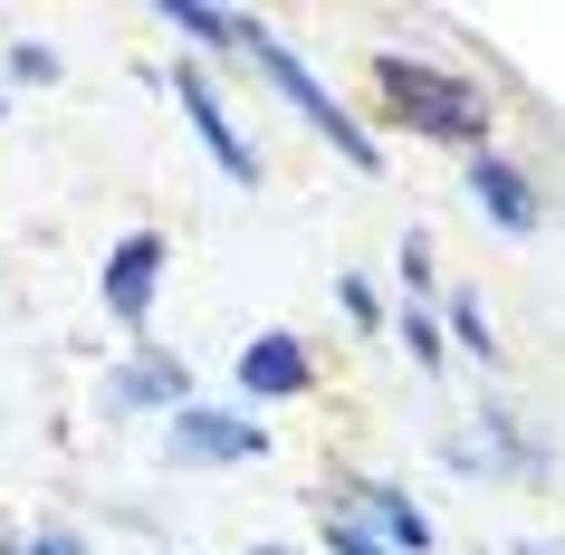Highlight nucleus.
<instances>
[{
  "mask_svg": "<svg viewBox=\"0 0 565 555\" xmlns=\"http://www.w3.org/2000/svg\"><path fill=\"white\" fill-rule=\"evenodd\" d=\"M364 87H374L384 125H403V135H422V145H460V153L489 145V96H479L460 67H431V58L384 49V58L364 67Z\"/></svg>",
  "mask_w": 565,
  "mask_h": 555,
  "instance_id": "1",
  "label": "nucleus"
},
{
  "mask_svg": "<svg viewBox=\"0 0 565 555\" xmlns=\"http://www.w3.org/2000/svg\"><path fill=\"white\" fill-rule=\"evenodd\" d=\"M239 49L259 58V77H268V87H278V106H288V116H307V125H317V135H327V145L345 153V163H355L364 182L384 173V145H374V135H364V125L345 116V106H335L327 87H317V67H307L298 49H288V39H268L259 20H249V10H239Z\"/></svg>",
  "mask_w": 565,
  "mask_h": 555,
  "instance_id": "2",
  "label": "nucleus"
},
{
  "mask_svg": "<svg viewBox=\"0 0 565 555\" xmlns=\"http://www.w3.org/2000/svg\"><path fill=\"white\" fill-rule=\"evenodd\" d=\"M163 460L173 469H249V460H268V431L221 403H182L173 431H163Z\"/></svg>",
  "mask_w": 565,
  "mask_h": 555,
  "instance_id": "3",
  "label": "nucleus"
},
{
  "mask_svg": "<svg viewBox=\"0 0 565 555\" xmlns=\"http://www.w3.org/2000/svg\"><path fill=\"white\" fill-rule=\"evenodd\" d=\"M173 106L192 116V135H202V153L221 163V182L259 192V145H239V125L221 116V96H211V67H173Z\"/></svg>",
  "mask_w": 565,
  "mask_h": 555,
  "instance_id": "4",
  "label": "nucleus"
},
{
  "mask_svg": "<svg viewBox=\"0 0 565 555\" xmlns=\"http://www.w3.org/2000/svg\"><path fill=\"white\" fill-rule=\"evenodd\" d=\"M239 393L249 403H298V393H317V354H307V335H288V325H268V335H249L239 345Z\"/></svg>",
  "mask_w": 565,
  "mask_h": 555,
  "instance_id": "5",
  "label": "nucleus"
},
{
  "mask_svg": "<svg viewBox=\"0 0 565 555\" xmlns=\"http://www.w3.org/2000/svg\"><path fill=\"white\" fill-rule=\"evenodd\" d=\"M163 259H173V249H163V231H125L116 249H106V317L116 325H145L153 317V288H163Z\"/></svg>",
  "mask_w": 565,
  "mask_h": 555,
  "instance_id": "6",
  "label": "nucleus"
},
{
  "mask_svg": "<svg viewBox=\"0 0 565 555\" xmlns=\"http://www.w3.org/2000/svg\"><path fill=\"white\" fill-rule=\"evenodd\" d=\"M335 508H355V517L374 526L393 555H431V546H441V526L422 517L413 489H393V479H345V498H335Z\"/></svg>",
  "mask_w": 565,
  "mask_h": 555,
  "instance_id": "7",
  "label": "nucleus"
},
{
  "mask_svg": "<svg viewBox=\"0 0 565 555\" xmlns=\"http://www.w3.org/2000/svg\"><path fill=\"white\" fill-rule=\"evenodd\" d=\"M106 403H116V412H182V403H192V364L163 354V345H135L116 364V383H106Z\"/></svg>",
  "mask_w": 565,
  "mask_h": 555,
  "instance_id": "8",
  "label": "nucleus"
},
{
  "mask_svg": "<svg viewBox=\"0 0 565 555\" xmlns=\"http://www.w3.org/2000/svg\"><path fill=\"white\" fill-rule=\"evenodd\" d=\"M470 202L489 211V231H508V239L536 231V182L518 173V163H499V153H470Z\"/></svg>",
  "mask_w": 565,
  "mask_h": 555,
  "instance_id": "9",
  "label": "nucleus"
},
{
  "mask_svg": "<svg viewBox=\"0 0 565 555\" xmlns=\"http://www.w3.org/2000/svg\"><path fill=\"white\" fill-rule=\"evenodd\" d=\"M163 30L202 39V49H239V10H202V0H163Z\"/></svg>",
  "mask_w": 565,
  "mask_h": 555,
  "instance_id": "10",
  "label": "nucleus"
},
{
  "mask_svg": "<svg viewBox=\"0 0 565 555\" xmlns=\"http://www.w3.org/2000/svg\"><path fill=\"white\" fill-rule=\"evenodd\" d=\"M403 345H413V364H422V374H441V364H450L441 307H403Z\"/></svg>",
  "mask_w": 565,
  "mask_h": 555,
  "instance_id": "11",
  "label": "nucleus"
},
{
  "mask_svg": "<svg viewBox=\"0 0 565 555\" xmlns=\"http://www.w3.org/2000/svg\"><path fill=\"white\" fill-rule=\"evenodd\" d=\"M317 546H327V555H393L384 536H374V526L355 517V508H327V526H317Z\"/></svg>",
  "mask_w": 565,
  "mask_h": 555,
  "instance_id": "12",
  "label": "nucleus"
},
{
  "mask_svg": "<svg viewBox=\"0 0 565 555\" xmlns=\"http://www.w3.org/2000/svg\"><path fill=\"white\" fill-rule=\"evenodd\" d=\"M0 67H10V87H58V77H67V58H58V49H39V39H20Z\"/></svg>",
  "mask_w": 565,
  "mask_h": 555,
  "instance_id": "13",
  "label": "nucleus"
},
{
  "mask_svg": "<svg viewBox=\"0 0 565 555\" xmlns=\"http://www.w3.org/2000/svg\"><path fill=\"white\" fill-rule=\"evenodd\" d=\"M335 307H345V317H355L364 335L384 325V297H374V278H364V268H345V278H335Z\"/></svg>",
  "mask_w": 565,
  "mask_h": 555,
  "instance_id": "14",
  "label": "nucleus"
},
{
  "mask_svg": "<svg viewBox=\"0 0 565 555\" xmlns=\"http://www.w3.org/2000/svg\"><path fill=\"white\" fill-rule=\"evenodd\" d=\"M441 460L460 469V479H499V450H489L479 431H450V440H441Z\"/></svg>",
  "mask_w": 565,
  "mask_h": 555,
  "instance_id": "15",
  "label": "nucleus"
},
{
  "mask_svg": "<svg viewBox=\"0 0 565 555\" xmlns=\"http://www.w3.org/2000/svg\"><path fill=\"white\" fill-rule=\"evenodd\" d=\"M450 335H460V345H470L479 364H499V335H489V317H479L470 297H450Z\"/></svg>",
  "mask_w": 565,
  "mask_h": 555,
  "instance_id": "16",
  "label": "nucleus"
},
{
  "mask_svg": "<svg viewBox=\"0 0 565 555\" xmlns=\"http://www.w3.org/2000/svg\"><path fill=\"white\" fill-rule=\"evenodd\" d=\"M20 555H96V546L77 536V526H30V546H20Z\"/></svg>",
  "mask_w": 565,
  "mask_h": 555,
  "instance_id": "17",
  "label": "nucleus"
},
{
  "mask_svg": "<svg viewBox=\"0 0 565 555\" xmlns=\"http://www.w3.org/2000/svg\"><path fill=\"white\" fill-rule=\"evenodd\" d=\"M403 288H413V297H431V239H403Z\"/></svg>",
  "mask_w": 565,
  "mask_h": 555,
  "instance_id": "18",
  "label": "nucleus"
},
{
  "mask_svg": "<svg viewBox=\"0 0 565 555\" xmlns=\"http://www.w3.org/2000/svg\"><path fill=\"white\" fill-rule=\"evenodd\" d=\"M508 555H565V546H556V536H518Z\"/></svg>",
  "mask_w": 565,
  "mask_h": 555,
  "instance_id": "19",
  "label": "nucleus"
},
{
  "mask_svg": "<svg viewBox=\"0 0 565 555\" xmlns=\"http://www.w3.org/2000/svg\"><path fill=\"white\" fill-rule=\"evenodd\" d=\"M249 555H298V546H278V536H268V546H249Z\"/></svg>",
  "mask_w": 565,
  "mask_h": 555,
  "instance_id": "20",
  "label": "nucleus"
},
{
  "mask_svg": "<svg viewBox=\"0 0 565 555\" xmlns=\"http://www.w3.org/2000/svg\"><path fill=\"white\" fill-rule=\"evenodd\" d=\"M0 555H20V546H10V526H0Z\"/></svg>",
  "mask_w": 565,
  "mask_h": 555,
  "instance_id": "21",
  "label": "nucleus"
}]
</instances>
